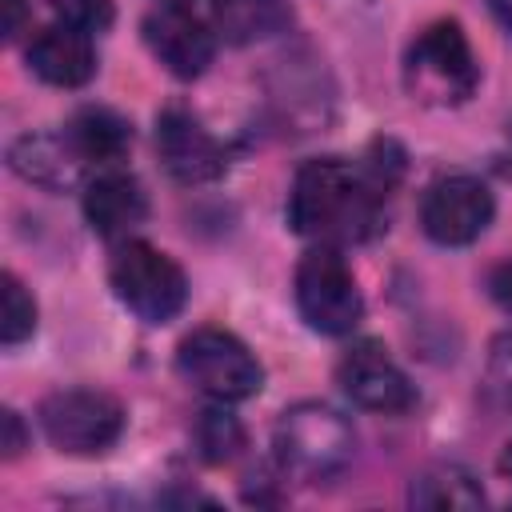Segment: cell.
<instances>
[{"label":"cell","instance_id":"obj_9","mask_svg":"<svg viewBox=\"0 0 512 512\" xmlns=\"http://www.w3.org/2000/svg\"><path fill=\"white\" fill-rule=\"evenodd\" d=\"M336 384L364 412L400 416L416 404V384L380 340H356L336 364Z\"/></svg>","mask_w":512,"mask_h":512},{"label":"cell","instance_id":"obj_1","mask_svg":"<svg viewBox=\"0 0 512 512\" xmlns=\"http://www.w3.org/2000/svg\"><path fill=\"white\" fill-rule=\"evenodd\" d=\"M384 200L388 188H380L364 164L316 156L296 168L284 216L296 236L328 248H348L368 244L384 232Z\"/></svg>","mask_w":512,"mask_h":512},{"label":"cell","instance_id":"obj_2","mask_svg":"<svg viewBox=\"0 0 512 512\" xmlns=\"http://www.w3.org/2000/svg\"><path fill=\"white\" fill-rule=\"evenodd\" d=\"M272 456L284 476L324 484L340 476L356 456V428L324 400H300L280 412L272 428Z\"/></svg>","mask_w":512,"mask_h":512},{"label":"cell","instance_id":"obj_24","mask_svg":"<svg viewBox=\"0 0 512 512\" xmlns=\"http://www.w3.org/2000/svg\"><path fill=\"white\" fill-rule=\"evenodd\" d=\"M4 8V40H16L24 32V20H28V4L24 0H0Z\"/></svg>","mask_w":512,"mask_h":512},{"label":"cell","instance_id":"obj_7","mask_svg":"<svg viewBox=\"0 0 512 512\" xmlns=\"http://www.w3.org/2000/svg\"><path fill=\"white\" fill-rule=\"evenodd\" d=\"M292 296H296L300 320L320 336H348L364 320V296L340 248H328V244L308 248L296 264Z\"/></svg>","mask_w":512,"mask_h":512},{"label":"cell","instance_id":"obj_3","mask_svg":"<svg viewBox=\"0 0 512 512\" xmlns=\"http://www.w3.org/2000/svg\"><path fill=\"white\" fill-rule=\"evenodd\" d=\"M404 92L428 108L468 104L480 88V60L460 28V20H432L420 28L404 52Z\"/></svg>","mask_w":512,"mask_h":512},{"label":"cell","instance_id":"obj_19","mask_svg":"<svg viewBox=\"0 0 512 512\" xmlns=\"http://www.w3.org/2000/svg\"><path fill=\"white\" fill-rule=\"evenodd\" d=\"M0 296H4L0 340H4V348H16L36 332V300H32V292L24 288V280L16 272L0 276Z\"/></svg>","mask_w":512,"mask_h":512},{"label":"cell","instance_id":"obj_20","mask_svg":"<svg viewBox=\"0 0 512 512\" xmlns=\"http://www.w3.org/2000/svg\"><path fill=\"white\" fill-rule=\"evenodd\" d=\"M48 8L56 12L60 24L80 28L88 36L108 32L112 20H116V0H48Z\"/></svg>","mask_w":512,"mask_h":512},{"label":"cell","instance_id":"obj_25","mask_svg":"<svg viewBox=\"0 0 512 512\" xmlns=\"http://www.w3.org/2000/svg\"><path fill=\"white\" fill-rule=\"evenodd\" d=\"M492 12H496V20L512 32V0H492Z\"/></svg>","mask_w":512,"mask_h":512},{"label":"cell","instance_id":"obj_12","mask_svg":"<svg viewBox=\"0 0 512 512\" xmlns=\"http://www.w3.org/2000/svg\"><path fill=\"white\" fill-rule=\"evenodd\" d=\"M84 220L104 240H128L148 220V192L144 184L124 168H104L92 180H84Z\"/></svg>","mask_w":512,"mask_h":512},{"label":"cell","instance_id":"obj_16","mask_svg":"<svg viewBox=\"0 0 512 512\" xmlns=\"http://www.w3.org/2000/svg\"><path fill=\"white\" fill-rule=\"evenodd\" d=\"M484 500H488V496H484L480 480H476L464 464H432V468H424L420 476H412V484H408V504H412V508L476 512V508H484Z\"/></svg>","mask_w":512,"mask_h":512},{"label":"cell","instance_id":"obj_26","mask_svg":"<svg viewBox=\"0 0 512 512\" xmlns=\"http://www.w3.org/2000/svg\"><path fill=\"white\" fill-rule=\"evenodd\" d=\"M496 468H500V476H508V480H512V440L504 444V452H500V460H496Z\"/></svg>","mask_w":512,"mask_h":512},{"label":"cell","instance_id":"obj_13","mask_svg":"<svg viewBox=\"0 0 512 512\" xmlns=\"http://www.w3.org/2000/svg\"><path fill=\"white\" fill-rule=\"evenodd\" d=\"M28 72L52 88H84L96 76V48L92 36L68 24H48L28 36L24 48Z\"/></svg>","mask_w":512,"mask_h":512},{"label":"cell","instance_id":"obj_8","mask_svg":"<svg viewBox=\"0 0 512 512\" xmlns=\"http://www.w3.org/2000/svg\"><path fill=\"white\" fill-rule=\"evenodd\" d=\"M492 216H496L492 188L472 172L436 176L420 196V228L440 248H464L480 240Z\"/></svg>","mask_w":512,"mask_h":512},{"label":"cell","instance_id":"obj_27","mask_svg":"<svg viewBox=\"0 0 512 512\" xmlns=\"http://www.w3.org/2000/svg\"><path fill=\"white\" fill-rule=\"evenodd\" d=\"M160 4H184V0H160Z\"/></svg>","mask_w":512,"mask_h":512},{"label":"cell","instance_id":"obj_11","mask_svg":"<svg viewBox=\"0 0 512 512\" xmlns=\"http://www.w3.org/2000/svg\"><path fill=\"white\" fill-rule=\"evenodd\" d=\"M148 52L172 72L176 80H196L208 72L216 56V32L184 4H160L140 24Z\"/></svg>","mask_w":512,"mask_h":512},{"label":"cell","instance_id":"obj_15","mask_svg":"<svg viewBox=\"0 0 512 512\" xmlns=\"http://www.w3.org/2000/svg\"><path fill=\"white\" fill-rule=\"evenodd\" d=\"M64 136L76 148V156L84 164H96V168H112L132 148V124H128V116H120L116 108H104V104L76 108L72 120L64 124Z\"/></svg>","mask_w":512,"mask_h":512},{"label":"cell","instance_id":"obj_14","mask_svg":"<svg viewBox=\"0 0 512 512\" xmlns=\"http://www.w3.org/2000/svg\"><path fill=\"white\" fill-rule=\"evenodd\" d=\"M8 168L44 192H68L84 180L88 164L76 156L64 132H24L8 144Z\"/></svg>","mask_w":512,"mask_h":512},{"label":"cell","instance_id":"obj_6","mask_svg":"<svg viewBox=\"0 0 512 512\" xmlns=\"http://www.w3.org/2000/svg\"><path fill=\"white\" fill-rule=\"evenodd\" d=\"M48 444L64 456L108 452L128 424L124 404L104 388H56L36 408Z\"/></svg>","mask_w":512,"mask_h":512},{"label":"cell","instance_id":"obj_10","mask_svg":"<svg viewBox=\"0 0 512 512\" xmlns=\"http://www.w3.org/2000/svg\"><path fill=\"white\" fill-rule=\"evenodd\" d=\"M156 156L176 184H212L228 172L224 144L184 104L156 112Z\"/></svg>","mask_w":512,"mask_h":512},{"label":"cell","instance_id":"obj_22","mask_svg":"<svg viewBox=\"0 0 512 512\" xmlns=\"http://www.w3.org/2000/svg\"><path fill=\"white\" fill-rule=\"evenodd\" d=\"M484 288H488V296L496 300V308L512 316V256H504V260H496V264L488 268Z\"/></svg>","mask_w":512,"mask_h":512},{"label":"cell","instance_id":"obj_17","mask_svg":"<svg viewBox=\"0 0 512 512\" xmlns=\"http://www.w3.org/2000/svg\"><path fill=\"white\" fill-rule=\"evenodd\" d=\"M216 32L232 44H252L276 32H288L292 8L284 0H212Z\"/></svg>","mask_w":512,"mask_h":512},{"label":"cell","instance_id":"obj_23","mask_svg":"<svg viewBox=\"0 0 512 512\" xmlns=\"http://www.w3.org/2000/svg\"><path fill=\"white\" fill-rule=\"evenodd\" d=\"M0 424H4V460H16L24 448H28V432H24V420H20V412L16 408H4V416H0Z\"/></svg>","mask_w":512,"mask_h":512},{"label":"cell","instance_id":"obj_4","mask_svg":"<svg viewBox=\"0 0 512 512\" xmlns=\"http://www.w3.org/2000/svg\"><path fill=\"white\" fill-rule=\"evenodd\" d=\"M112 296L144 324H168L188 304V276L184 268L148 240H120L108 260Z\"/></svg>","mask_w":512,"mask_h":512},{"label":"cell","instance_id":"obj_5","mask_svg":"<svg viewBox=\"0 0 512 512\" xmlns=\"http://www.w3.org/2000/svg\"><path fill=\"white\" fill-rule=\"evenodd\" d=\"M176 368L196 392L216 404H240L264 388V368L252 348L236 332L216 324H200L180 340Z\"/></svg>","mask_w":512,"mask_h":512},{"label":"cell","instance_id":"obj_18","mask_svg":"<svg viewBox=\"0 0 512 512\" xmlns=\"http://www.w3.org/2000/svg\"><path fill=\"white\" fill-rule=\"evenodd\" d=\"M196 444L208 464H228L244 448V424L232 412H224V404L204 408L196 420Z\"/></svg>","mask_w":512,"mask_h":512},{"label":"cell","instance_id":"obj_21","mask_svg":"<svg viewBox=\"0 0 512 512\" xmlns=\"http://www.w3.org/2000/svg\"><path fill=\"white\" fill-rule=\"evenodd\" d=\"M484 392L500 412H512V332L492 340L488 368H484Z\"/></svg>","mask_w":512,"mask_h":512}]
</instances>
